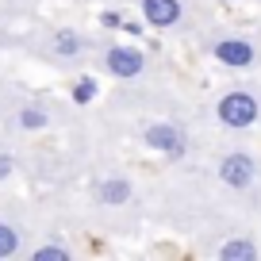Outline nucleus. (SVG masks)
<instances>
[{
  "mask_svg": "<svg viewBox=\"0 0 261 261\" xmlns=\"http://www.w3.org/2000/svg\"><path fill=\"white\" fill-rule=\"evenodd\" d=\"M215 115H219L223 127H230V130H246V127H253V123H257L261 104L250 96V92L234 89V92H227V96H219V104H215Z\"/></svg>",
  "mask_w": 261,
  "mask_h": 261,
  "instance_id": "f257e3e1",
  "label": "nucleus"
},
{
  "mask_svg": "<svg viewBox=\"0 0 261 261\" xmlns=\"http://www.w3.org/2000/svg\"><path fill=\"white\" fill-rule=\"evenodd\" d=\"M104 69L119 81H130V77H139L146 69V54L139 46H108L104 50Z\"/></svg>",
  "mask_w": 261,
  "mask_h": 261,
  "instance_id": "f03ea898",
  "label": "nucleus"
},
{
  "mask_svg": "<svg viewBox=\"0 0 261 261\" xmlns=\"http://www.w3.org/2000/svg\"><path fill=\"white\" fill-rule=\"evenodd\" d=\"M219 177H223V185H230V188H250L253 180H257V162H253L250 154H242V150H234V154H227L219 162Z\"/></svg>",
  "mask_w": 261,
  "mask_h": 261,
  "instance_id": "7ed1b4c3",
  "label": "nucleus"
},
{
  "mask_svg": "<svg viewBox=\"0 0 261 261\" xmlns=\"http://www.w3.org/2000/svg\"><path fill=\"white\" fill-rule=\"evenodd\" d=\"M212 54H215V62L230 65V69H250L253 58H257V50H253V42H246V39H219Z\"/></svg>",
  "mask_w": 261,
  "mask_h": 261,
  "instance_id": "20e7f679",
  "label": "nucleus"
},
{
  "mask_svg": "<svg viewBox=\"0 0 261 261\" xmlns=\"http://www.w3.org/2000/svg\"><path fill=\"white\" fill-rule=\"evenodd\" d=\"M142 139H146V146L158 150V154H180V150H185V135H180V127H173V123H150Z\"/></svg>",
  "mask_w": 261,
  "mask_h": 261,
  "instance_id": "39448f33",
  "label": "nucleus"
},
{
  "mask_svg": "<svg viewBox=\"0 0 261 261\" xmlns=\"http://www.w3.org/2000/svg\"><path fill=\"white\" fill-rule=\"evenodd\" d=\"M142 19H146L150 27L180 23V0H142Z\"/></svg>",
  "mask_w": 261,
  "mask_h": 261,
  "instance_id": "423d86ee",
  "label": "nucleus"
},
{
  "mask_svg": "<svg viewBox=\"0 0 261 261\" xmlns=\"http://www.w3.org/2000/svg\"><path fill=\"white\" fill-rule=\"evenodd\" d=\"M96 200L104 207H119V204H127L130 200V180L127 177H104L96 185Z\"/></svg>",
  "mask_w": 261,
  "mask_h": 261,
  "instance_id": "0eeeda50",
  "label": "nucleus"
},
{
  "mask_svg": "<svg viewBox=\"0 0 261 261\" xmlns=\"http://www.w3.org/2000/svg\"><path fill=\"white\" fill-rule=\"evenodd\" d=\"M219 257L223 261H253L257 257V246L250 238H230L227 246H219Z\"/></svg>",
  "mask_w": 261,
  "mask_h": 261,
  "instance_id": "6e6552de",
  "label": "nucleus"
},
{
  "mask_svg": "<svg viewBox=\"0 0 261 261\" xmlns=\"http://www.w3.org/2000/svg\"><path fill=\"white\" fill-rule=\"evenodd\" d=\"M19 127L42 130V127H46V108H42V104H27L23 112H19Z\"/></svg>",
  "mask_w": 261,
  "mask_h": 261,
  "instance_id": "1a4fd4ad",
  "label": "nucleus"
},
{
  "mask_svg": "<svg viewBox=\"0 0 261 261\" xmlns=\"http://www.w3.org/2000/svg\"><path fill=\"white\" fill-rule=\"evenodd\" d=\"M16 253H19V234H16V227L0 223V257H16Z\"/></svg>",
  "mask_w": 261,
  "mask_h": 261,
  "instance_id": "9d476101",
  "label": "nucleus"
},
{
  "mask_svg": "<svg viewBox=\"0 0 261 261\" xmlns=\"http://www.w3.org/2000/svg\"><path fill=\"white\" fill-rule=\"evenodd\" d=\"M54 50H58V54H65V58H73L77 50H81V39H77L73 31H58L54 35Z\"/></svg>",
  "mask_w": 261,
  "mask_h": 261,
  "instance_id": "9b49d317",
  "label": "nucleus"
},
{
  "mask_svg": "<svg viewBox=\"0 0 261 261\" xmlns=\"http://www.w3.org/2000/svg\"><path fill=\"white\" fill-rule=\"evenodd\" d=\"M31 257H35V261H69V250H65V246H58V242H46V246H39Z\"/></svg>",
  "mask_w": 261,
  "mask_h": 261,
  "instance_id": "f8f14e48",
  "label": "nucleus"
},
{
  "mask_svg": "<svg viewBox=\"0 0 261 261\" xmlns=\"http://www.w3.org/2000/svg\"><path fill=\"white\" fill-rule=\"evenodd\" d=\"M92 96H96V81H92V77H81L77 89H73V100H77V104H89Z\"/></svg>",
  "mask_w": 261,
  "mask_h": 261,
  "instance_id": "ddd939ff",
  "label": "nucleus"
},
{
  "mask_svg": "<svg viewBox=\"0 0 261 261\" xmlns=\"http://www.w3.org/2000/svg\"><path fill=\"white\" fill-rule=\"evenodd\" d=\"M8 173H12V154H8V150H0V180L8 177Z\"/></svg>",
  "mask_w": 261,
  "mask_h": 261,
  "instance_id": "4468645a",
  "label": "nucleus"
},
{
  "mask_svg": "<svg viewBox=\"0 0 261 261\" xmlns=\"http://www.w3.org/2000/svg\"><path fill=\"white\" fill-rule=\"evenodd\" d=\"M100 23H104V27H123V19H119V12H104Z\"/></svg>",
  "mask_w": 261,
  "mask_h": 261,
  "instance_id": "2eb2a0df",
  "label": "nucleus"
}]
</instances>
